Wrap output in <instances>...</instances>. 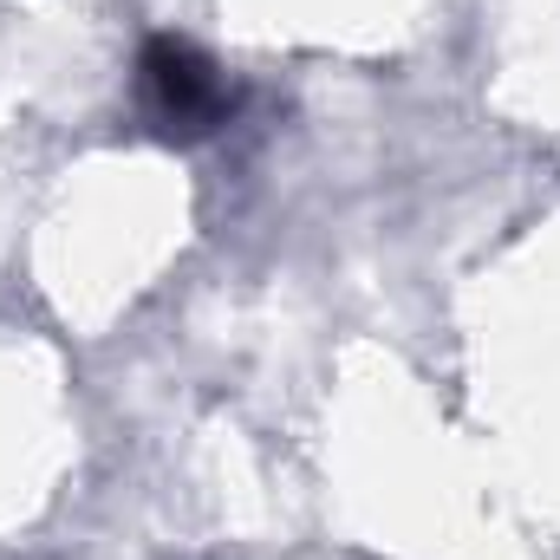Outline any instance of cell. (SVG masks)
I'll list each match as a JSON object with an SVG mask.
<instances>
[{
	"instance_id": "cell-1",
	"label": "cell",
	"mask_w": 560,
	"mask_h": 560,
	"mask_svg": "<svg viewBox=\"0 0 560 560\" xmlns=\"http://www.w3.org/2000/svg\"><path fill=\"white\" fill-rule=\"evenodd\" d=\"M138 105L163 143H202L235 118V92H229L222 66L183 33H150L143 39Z\"/></svg>"
}]
</instances>
